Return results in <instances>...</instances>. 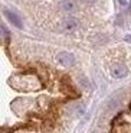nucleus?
I'll return each mask as SVG.
<instances>
[{
    "label": "nucleus",
    "instance_id": "obj_1",
    "mask_svg": "<svg viewBox=\"0 0 131 133\" xmlns=\"http://www.w3.org/2000/svg\"><path fill=\"white\" fill-rule=\"evenodd\" d=\"M56 61H58L59 64L62 66H65V68H69V66H72L74 64H75V57H74L71 52H59L58 57H56Z\"/></svg>",
    "mask_w": 131,
    "mask_h": 133
},
{
    "label": "nucleus",
    "instance_id": "obj_7",
    "mask_svg": "<svg viewBox=\"0 0 131 133\" xmlns=\"http://www.w3.org/2000/svg\"><path fill=\"white\" fill-rule=\"evenodd\" d=\"M84 3H86V4H92V3H95L97 0H82Z\"/></svg>",
    "mask_w": 131,
    "mask_h": 133
},
{
    "label": "nucleus",
    "instance_id": "obj_8",
    "mask_svg": "<svg viewBox=\"0 0 131 133\" xmlns=\"http://www.w3.org/2000/svg\"><path fill=\"white\" fill-rule=\"evenodd\" d=\"M2 30H3V36H4V38H7V30H6V28L2 26Z\"/></svg>",
    "mask_w": 131,
    "mask_h": 133
},
{
    "label": "nucleus",
    "instance_id": "obj_3",
    "mask_svg": "<svg viewBox=\"0 0 131 133\" xmlns=\"http://www.w3.org/2000/svg\"><path fill=\"white\" fill-rule=\"evenodd\" d=\"M128 74V70L127 66L122 65V64H118V65H114L111 68V75L114 78H124L125 75Z\"/></svg>",
    "mask_w": 131,
    "mask_h": 133
},
{
    "label": "nucleus",
    "instance_id": "obj_5",
    "mask_svg": "<svg viewBox=\"0 0 131 133\" xmlns=\"http://www.w3.org/2000/svg\"><path fill=\"white\" fill-rule=\"evenodd\" d=\"M61 9L66 13H74L78 10V4L74 0H63V2H61Z\"/></svg>",
    "mask_w": 131,
    "mask_h": 133
},
{
    "label": "nucleus",
    "instance_id": "obj_6",
    "mask_svg": "<svg viewBox=\"0 0 131 133\" xmlns=\"http://www.w3.org/2000/svg\"><path fill=\"white\" fill-rule=\"evenodd\" d=\"M118 2H120V3L122 4V6H127V4L130 3V0H118Z\"/></svg>",
    "mask_w": 131,
    "mask_h": 133
},
{
    "label": "nucleus",
    "instance_id": "obj_4",
    "mask_svg": "<svg viewBox=\"0 0 131 133\" xmlns=\"http://www.w3.org/2000/svg\"><path fill=\"white\" fill-rule=\"evenodd\" d=\"M4 16L7 17V20L9 22H12V25H14L16 28H22V20H20V17L17 16L14 12H12V10H7V9H4Z\"/></svg>",
    "mask_w": 131,
    "mask_h": 133
},
{
    "label": "nucleus",
    "instance_id": "obj_9",
    "mask_svg": "<svg viewBox=\"0 0 131 133\" xmlns=\"http://www.w3.org/2000/svg\"><path fill=\"white\" fill-rule=\"evenodd\" d=\"M125 41H128V42H131V35H128V36L125 38Z\"/></svg>",
    "mask_w": 131,
    "mask_h": 133
},
{
    "label": "nucleus",
    "instance_id": "obj_2",
    "mask_svg": "<svg viewBox=\"0 0 131 133\" xmlns=\"http://www.w3.org/2000/svg\"><path fill=\"white\" fill-rule=\"evenodd\" d=\"M79 28V20L75 19V17H66V19L62 20L61 23V29L63 32H74Z\"/></svg>",
    "mask_w": 131,
    "mask_h": 133
}]
</instances>
